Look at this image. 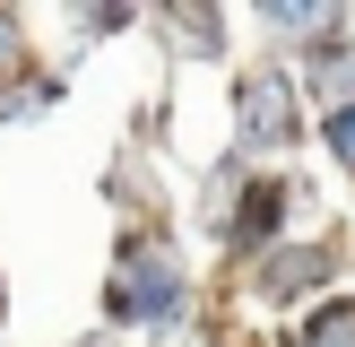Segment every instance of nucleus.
Listing matches in <instances>:
<instances>
[{"instance_id": "obj_2", "label": "nucleus", "mask_w": 355, "mask_h": 347, "mask_svg": "<svg viewBox=\"0 0 355 347\" xmlns=\"http://www.w3.org/2000/svg\"><path fill=\"white\" fill-rule=\"evenodd\" d=\"M243 139H286V87L277 78H260V87H243Z\"/></svg>"}, {"instance_id": "obj_4", "label": "nucleus", "mask_w": 355, "mask_h": 347, "mask_svg": "<svg viewBox=\"0 0 355 347\" xmlns=\"http://www.w3.org/2000/svg\"><path fill=\"white\" fill-rule=\"evenodd\" d=\"M329 148L355 165V104H338V113H329Z\"/></svg>"}, {"instance_id": "obj_1", "label": "nucleus", "mask_w": 355, "mask_h": 347, "mask_svg": "<svg viewBox=\"0 0 355 347\" xmlns=\"http://www.w3.org/2000/svg\"><path fill=\"white\" fill-rule=\"evenodd\" d=\"M113 304L130 312V321H173V304H182V278H173L165 252H130L113 278Z\"/></svg>"}, {"instance_id": "obj_3", "label": "nucleus", "mask_w": 355, "mask_h": 347, "mask_svg": "<svg viewBox=\"0 0 355 347\" xmlns=\"http://www.w3.org/2000/svg\"><path fill=\"white\" fill-rule=\"evenodd\" d=\"M304 347H355V304H329V312H312Z\"/></svg>"}, {"instance_id": "obj_5", "label": "nucleus", "mask_w": 355, "mask_h": 347, "mask_svg": "<svg viewBox=\"0 0 355 347\" xmlns=\"http://www.w3.org/2000/svg\"><path fill=\"white\" fill-rule=\"evenodd\" d=\"M0 52H9V17H0Z\"/></svg>"}]
</instances>
